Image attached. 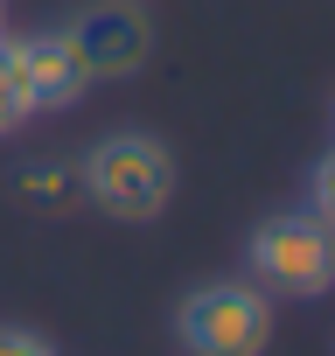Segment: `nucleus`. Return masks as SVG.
Segmentation results:
<instances>
[{
	"label": "nucleus",
	"mask_w": 335,
	"mask_h": 356,
	"mask_svg": "<svg viewBox=\"0 0 335 356\" xmlns=\"http://www.w3.org/2000/svg\"><path fill=\"white\" fill-rule=\"evenodd\" d=\"M77 189L112 224H154L168 203H175V154H168L154 133H140V126L105 133L77 161Z\"/></svg>",
	"instance_id": "obj_1"
},
{
	"label": "nucleus",
	"mask_w": 335,
	"mask_h": 356,
	"mask_svg": "<svg viewBox=\"0 0 335 356\" xmlns=\"http://www.w3.org/2000/svg\"><path fill=\"white\" fill-rule=\"evenodd\" d=\"M245 259H252V286H265L272 300H321L335 286V231L314 210L265 217L252 231Z\"/></svg>",
	"instance_id": "obj_2"
},
{
	"label": "nucleus",
	"mask_w": 335,
	"mask_h": 356,
	"mask_svg": "<svg viewBox=\"0 0 335 356\" xmlns=\"http://www.w3.org/2000/svg\"><path fill=\"white\" fill-rule=\"evenodd\" d=\"M175 335L189 356H265L272 349V293L252 280H203L175 307Z\"/></svg>",
	"instance_id": "obj_3"
},
{
	"label": "nucleus",
	"mask_w": 335,
	"mask_h": 356,
	"mask_svg": "<svg viewBox=\"0 0 335 356\" xmlns=\"http://www.w3.org/2000/svg\"><path fill=\"white\" fill-rule=\"evenodd\" d=\"M63 35H70V49L84 56L91 84H98V77H133V70L154 56V22H147L140 0H98V8H84Z\"/></svg>",
	"instance_id": "obj_4"
},
{
	"label": "nucleus",
	"mask_w": 335,
	"mask_h": 356,
	"mask_svg": "<svg viewBox=\"0 0 335 356\" xmlns=\"http://www.w3.org/2000/svg\"><path fill=\"white\" fill-rule=\"evenodd\" d=\"M15 56H22V84H28V105H35V112H70V105H84L91 70H84V56L70 49L63 29H49V35H22Z\"/></svg>",
	"instance_id": "obj_5"
},
{
	"label": "nucleus",
	"mask_w": 335,
	"mask_h": 356,
	"mask_svg": "<svg viewBox=\"0 0 335 356\" xmlns=\"http://www.w3.org/2000/svg\"><path fill=\"white\" fill-rule=\"evenodd\" d=\"M28 119H35V105H28V84H22V56H15L8 35H0V140L22 133Z\"/></svg>",
	"instance_id": "obj_6"
},
{
	"label": "nucleus",
	"mask_w": 335,
	"mask_h": 356,
	"mask_svg": "<svg viewBox=\"0 0 335 356\" xmlns=\"http://www.w3.org/2000/svg\"><path fill=\"white\" fill-rule=\"evenodd\" d=\"M22 196H28L35 210H56V203L70 196V168H49V161H35V168H22Z\"/></svg>",
	"instance_id": "obj_7"
},
{
	"label": "nucleus",
	"mask_w": 335,
	"mask_h": 356,
	"mask_svg": "<svg viewBox=\"0 0 335 356\" xmlns=\"http://www.w3.org/2000/svg\"><path fill=\"white\" fill-rule=\"evenodd\" d=\"M307 210H314V217L335 231V147H328V154L307 168Z\"/></svg>",
	"instance_id": "obj_8"
},
{
	"label": "nucleus",
	"mask_w": 335,
	"mask_h": 356,
	"mask_svg": "<svg viewBox=\"0 0 335 356\" xmlns=\"http://www.w3.org/2000/svg\"><path fill=\"white\" fill-rule=\"evenodd\" d=\"M0 356H56V342H49V335H35V328L0 321Z\"/></svg>",
	"instance_id": "obj_9"
}]
</instances>
